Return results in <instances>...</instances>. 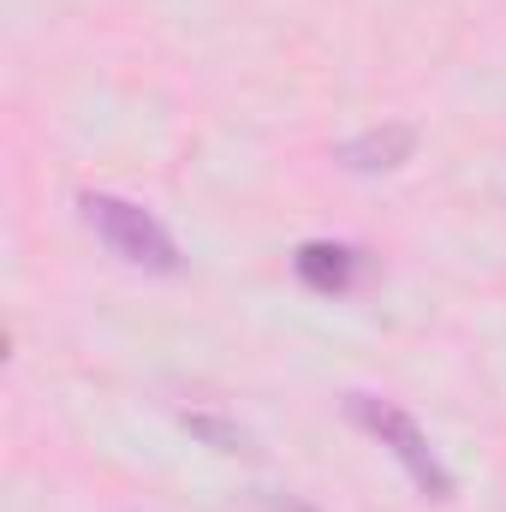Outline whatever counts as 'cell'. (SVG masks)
Returning a JSON list of instances; mask_svg holds the SVG:
<instances>
[{
    "mask_svg": "<svg viewBox=\"0 0 506 512\" xmlns=\"http://www.w3.org/2000/svg\"><path fill=\"white\" fill-rule=\"evenodd\" d=\"M84 221H90L96 239L120 256V262H131V268H149V274H173V268H179V245H173V233H167L149 209L126 203V197L90 191V197H84Z\"/></svg>",
    "mask_w": 506,
    "mask_h": 512,
    "instance_id": "1",
    "label": "cell"
},
{
    "mask_svg": "<svg viewBox=\"0 0 506 512\" xmlns=\"http://www.w3.org/2000/svg\"><path fill=\"white\" fill-rule=\"evenodd\" d=\"M346 405H352V417H358V423L376 435L381 447H387V453H393V459L411 471V483H417L429 501H453V477H447V465L435 459L429 435H423V429H417V423H411V417L393 405V399H376V393H352Z\"/></svg>",
    "mask_w": 506,
    "mask_h": 512,
    "instance_id": "2",
    "label": "cell"
},
{
    "mask_svg": "<svg viewBox=\"0 0 506 512\" xmlns=\"http://www.w3.org/2000/svg\"><path fill=\"white\" fill-rule=\"evenodd\" d=\"M411 149H417V131L411 126H376L364 137H352V143H340V161L352 173H393V167L411 161Z\"/></svg>",
    "mask_w": 506,
    "mask_h": 512,
    "instance_id": "3",
    "label": "cell"
},
{
    "mask_svg": "<svg viewBox=\"0 0 506 512\" xmlns=\"http://www.w3.org/2000/svg\"><path fill=\"white\" fill-rule=\"evenodd\" d=\"M292 268H298V280H304L310 292L334 298V292H346V286L358 280V251H346V245H328V239H316V245H304V251L292 256Z\"/></svg>",
    "mask_w": 506,
    "mask_h": 512,
    "instance_id": "4",
    "label": "cell"
},
{
    "mask_svg": "<svg viewBox=\"0 0 506 512\" xmlns=\"http://www.w3.org/2000/svg\"><path fill=\"white\" fill-rule=\"evenodd\" d=\"M185 429H191L197 441H209L215 453H251V435H245L239 423H227V417H209V411H185Z\"/></svg>",
    "mask_w": 506,
    "mask_h": 512,
    "instance_id": "5",
    "label": "cell"
},
{
    "mask_svg": "<svg viewBox=\"0 0 506 512\" xmlns=\"http://www.w3.org/2000/svg\"><path fill=\"white\" fill-rule=\"evenodd\" d=\"M274 512H310V507H292V501H274Z\"/></svg>",
    "mask_w": 506,
    "mask_h": 512,
    "instance_id": "6",
    "label": "cell"
}]
</instances>
